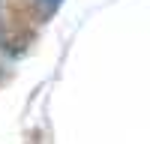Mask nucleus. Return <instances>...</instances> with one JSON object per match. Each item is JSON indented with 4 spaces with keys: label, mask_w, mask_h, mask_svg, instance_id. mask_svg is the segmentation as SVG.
<instances>
[{
    "label": "nucleus",
    "mask_w": 150,
    "mask_h": 144,
    "mask_svg": "<svg viewBox=\"0 0 150 144\" xmlns=\"http://www.w3.org/2000/svg\"><path fill=\"white\" fill-rule=\"evenodd\" d=\"M42 3H45V6H48V9H57V6H60V3H63V0H42Z\"/></svg>",
    "instance_id": "obj_1"
}]
</instances>
